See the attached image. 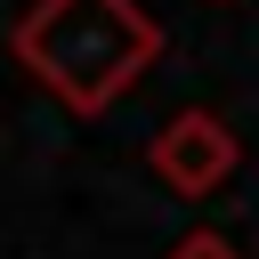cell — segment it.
<instances>
[{"label": "cell", "mask_w": 259, "mask_h": 259, "mask_svg": "<svg viewBox=\"0 0 259 259\" xmlns=\"http://www.w3.org/2000/svg\"><path fill=\"white\" fill-rule=\"evenodd\" d=\"M146 162H154V178H162L170 194L202 202L210 186H227V178H235V162H243V138L227 130V113H210V105H186V113H170V121L154 130Z\"/></svg>", "instance_id": "cell-2"}, {"label": "cell", "mask_w": 259, "mask_h": 259, "mask_svg": "<svg viewBox=\"0 0 259 259\" xmlns=\"http://www.w3.org/2000/svg\"><path fill=\"white\" fill-rule=\"evenodd\" d=\"M162 259H243V251H235V243H227L219 227H194V235H178V243H170Z\"/></svg>", "instance_id": "cell-3"}, {"label": "cell", "mask_w": 259, "mask_h": 259, "mask_svg": "<svg viewBox=\"0 0 259 259\" xmlns=\"http://www.w3.org/2000/svg\"><path fill=\"white\" fill-rule=\"evenodd\" d=\"M16 65L81 121L113 113L162 57V24L138 0H32L8 32Z\"/></svg>", "instance_id": "cell-1"}]
</instances>
